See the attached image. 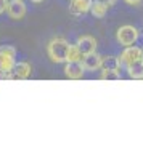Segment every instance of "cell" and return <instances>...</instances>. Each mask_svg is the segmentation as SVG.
I'll list each match as a JSON object with an SVG mask.
<instances>
[{
	"mask_svg": "<svg viewBox=\"0 0 143 160\" xmlns=\"http://www.w3.org/2000/svg\"><path fill=\"white\" fill-rule=\"evenodd\" d=\"M69 48V42L64 37H53L47 43V55L51 62L60 64L66 62V53Z\"/></svg>",
	"mask_w": 143,
	"mask_h": 160,
	"instance_id": "1",
	"label": "cell"
},
{
	"mask_svg": "<svg viewBox=\"0 0 143 160\" xmlns=\"http://www.w3.org/2000/svg\"><path fill=\"white\" fill-rule=\"evenodd\" d=\"M140 37V32L135 26H130V24H125V26H121L116 32V40H118V43L122 45L124 48L125 47H132L135 45V42L138 40Z\"/></svg>",
	"mask_w": 143,
	"mask_h": 160,
	"instance_id": "2",
	"label": "cell"
},
{
	"mask_svg": "<svg viewBox=\"0 0 143 160\" xmlns=\"http://www.w3.org/2000/svg\"><path fill=\"white\" fill-rule=\"evenodd\" d=\"M15 58H16V50L11 45H2L0 47V72L7 74V78H8V74L11 72V69L15 68V64H16Z\"/></svg>",
	"mask_w": 143,
	"mask_h": 160,
	"instance_id": "3",
	"label": "cell"
},
{
	"mask_svg": "<svg viewBox=\"0 0 143 160\" xmlns=\"http://www.w3.org/2000/svg\"><path fill=\"white\" fill-rule=\"evenodd\" d=\"M26 11H28V7H26V3L23 0H10L7 5V15L13 21L23 19L26 16Z\"/></svg>",
	"mask_w": 143,
	"mask_h": 160,
	"instance_id": "4",
	"label": "cell"
},
{
	"mask_svg": "<svg viewBox=\"0 0 143 160\" xmlns=\"http://www.w3.org/2000/svg\"><path fill=\"white\" fill-rule=\"evenodd\" d=\"M32 74V66L29 62H16L15 68L8 74V80H26Z\"/></svg>",
	"mask_w": 143,
	"mask_h": 160,
	"instance_id": "5",
	"label": "cell"
},
{
	"mask_svg": "<svg viewBox=\"0 0 143 160\" xmlns=\"http://www.w3.org/2000/svg\"><path fill=\"white\" fill-rule=\"evenodd\" d=\"M141 50H143V48L135 47V45H132V47H125L124 51L121 53V56H118L119 61H121V64L129 66V64H132V62L141 59Z\"/></svg>",
	"mask_w": 143,
	"mask_h": 160,
	"instance_id": "6",
	"label": "cell"
},
{
	"mask_svg": "<svg viewBox=\"0 0 143 160\" xmlns=\"http://www.w3.org/2000/svg\"><path fill=\"white\" fill-rule=\"evenodd\" d=\"M76 45H77V48L81 50L82 56H84V55H88V53H95L98 42H97V38L92 37V35H81L79 38H77Z\"/></svg>",
	"mask_w": 143,
	"mask_h": 160,
	"instance_id": "7",
	"label": "cell"
},
{
	"mask_svg": "<svg viewBox=\"0 0 143 160\" xmlns=\"http://www.w3.org/2000/svg\"><path fill=\"white\" fill-rule=\"evenodd\" d=\"M93 0H71L69 3V13L74 16H84L92 8Z\"/></svg>",
	"mask_w": 143,
	"mask_h": 160,
	"instance_id": "8",
	"label": "cell"
},
{
	"mask_svg": "<svg viewBox=\"0 0 143 160\" xmlns=\"http://www.w3.org/2000/svg\"><path fill=\"white\" fill-rule=\"evenodd\" d=\"M64 75H66L68 78L71 80H79L84 77V66H82V61H74V62H66V66H64Z\"/></svg>",
	"mask_w": 143,
	"mask_h": 160,
	"instance_id": "9",
	"label": "cell"
},
{
	"mask_svg": "<svg viewBox=\"0 0 143 160\" xmlns=\"http://www.w3.org/2000/svg\"><path fill=\"white\" fill-rule=\"evenodd\" d=\"M82 66L85 71H90V72H95L98 69H101V56L98 53H88V55H84L82 56Z\"/></svg>",
	"mask_w": 143,
	"mask_h": 160,
	"instance_id": "10",
	"label": "cell"
},
{
	"mask_svg": "<svg viewBox=\"0 0 143 160\" xmlns=\"http://www.w3.org/2000/svg\"><path fill=\"white\" fill-rule=\"evenodd\" d=\"M121 61L118 56H101V69L103 71H119Z\"/></svg>",
	"mask_w": 143,
	"mask_h": 160,
	"instance_id": "11",
	"label": "cell"
},
{
	"mask_svg": "<svg viewBox=\"0 0 143 160\" xmlns=\"http://www.w3.org/2000/svg\"><path fill=\"white\" fill-rule=\"evenodd\" d=\"M127 75L130 78H134V80H141L143 78V62H141V59L127 66Z\"/></svg>",
	"mask_w": 143,
	"mask_h": 160,
	"instance_id": "12",
	"label": "cell"
},
{
	"mask_svg": "<svg viewBox=\"0 0 143 160\" xmlns=\"http://www.w3.org/2000/svg\"><path fill=\"white\" fill-rule=\"evenodd\" d=\"M108 5L100 2V0H95V2L92 3V8H90V13L95 16V18H105V15L108 13Z\"/></svg>",
	"mask_w": 143,
	"mask_h": 160,
	"instance_id": "13",
	"label": "cell"
},
{
	"mask_svg": "<svg viewBox=\"0 0 143 160\" xmlns=\"http://www.w3.org/2000/svg\"><path fill=\"white\" fill-rule=\"evenodd\" d=\"M74 61H82V53L77 48V45L69 43V48L66 53V62H74Z\"/></svg>",
	"mask_w": 143,
	"mask_h": 160,
	"instance_id": "14",
	"label": "cell"
},
{
	"mask_svg": "<svg viewBox=\"0 0 143 160\" xmlns=\"http://www.w3.org/2000/svg\"><path fill=\"white\" fill-rule=\"evenodd\" d=\"M100 78L101 80H121L122 75H121V71H103L101 69Z\"/></svg>",
	"mask_w": 143,
	"mask_h": 160,
	"instance_id": "15",
	"label": "cell"
},
{
	"mask_svg": "<svg viewBox=\"0 0 143 160\" xmlns=\"http://www.w3.org/2000/svg\"><path fill=\"white\" fill-rule=\"evenodd\" d=\"M7 5H8V0H0V15L7 11Z\"/></svg>",
	"mask_w": 143,
	"mask_h": 160,
	"instance_id": "16",
	"label": "cell"
},
{
	"mask_svg": "<svg viewBox=\"0 0 143 160\" xmlns=\"http://www.w3.org/2000/svg\"><path fill=\"white\" fill-rule=\"evenodd\" d=\"M125 3H129V5H132V7H138L143 0H124Z\"/></svg>",
	"mask_w": 143,
	"mask_h": 160,
	"instance_id": "17",
	"label": "cell"
},
{
	"mask_svg": "<svg viewBox=\"0 0 143 160\" xmlns=\"http://www.w3.org/2000/svg\"><path fill=\"white\" fill-rule=\"evenodd\" d=\"M100 2H103V3H106L108 7H113L116 2H118V0H100Z\"/></svg>",
	"mask_w": 143,
	"mask_h": 160,
	"instance_id": "18",
	"label": "cell"
},
{
	"mask_svg": "<svg viewBox=\"0 0 143 160\" xmlns=\"http://www.w3.org/2000/svg\"><path fill=\"white\" fill-rule=\"evenodd\" d=\"M0 80H8V78H7V74H3V72H0Z\"/></svg>",
	"mask_w": 143,
	"mask_h": 160,
	"instance_id": "19",
	"label": "cell"
},
{
	"mask_svg": "<svg viewBox=\"0 0 143 160\" xmlns=\"http://www.w3.org/2000/svg\"><path fill=\"white\" fill-rule=\"evenodd\" d=\"M32 3H40V2H44V0H31Z\"/></svg>",
	"mask_w": 143,
	"mask_h": 160,
	"instance_id": "20",
	"label": "cell"
},
{
	"mask_svg": "<svg viewBox=\"0 0 143 160\" xmlns=\"http://www.w3.org/2000/svg\"><path fill=\"white\" fill-rule=\"evenodd\" d=\"M141 62H143V50H141Z\"/></svg>",
	"mask_w": 143,
	"mask_h": 160,
	"instance_id": "21",
	"label": "cell"
}]
</instances>
